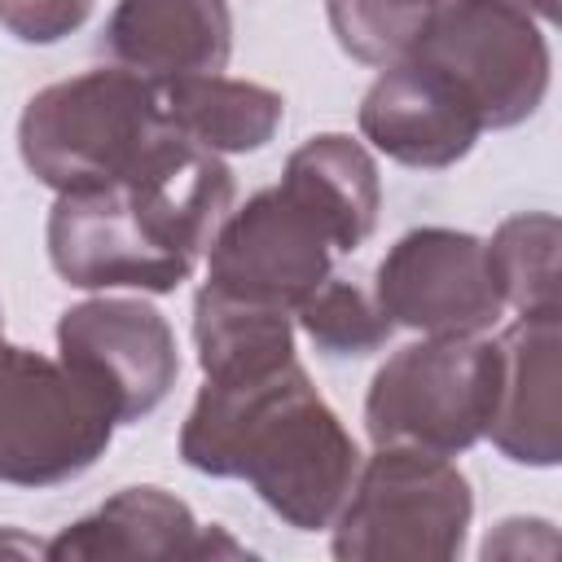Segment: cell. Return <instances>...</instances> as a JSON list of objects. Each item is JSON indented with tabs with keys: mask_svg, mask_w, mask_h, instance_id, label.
Listing matches in <instances>:
<instances>
[{
	"mask_svg": "<svg viewBox=\"0 0 562 562\" xmlns=\"http://www.w3.org/2000/svg\"><path fill=\"white\" fill-rule=\"evenodd\" d=\"M167 127L158 83L123 66H97L26 101L18 154L53 193H79L127 176Z\"/></svg>",
	"mask_w": 562,
	"mask_h": 562,
	"instance_id": "3",
	"label": "cell"
},
{
	"mask_svg": "<svg viewBox=\"0 0 562 562\" xmlns=\"http://www.w3.org/2000/svg\"><path fill=\"white\" fill-rule=\"evenodd\" d=\"M158 92H162V114L171 132H180L184 140L211 154L263 149L285 119V97L255 79L193 75V79L162 83Z\"/></svg>",
	"mask_w": 562,
	"mask_h": 562,
	"instance_id": "16",
	"label": "cell"
},
{
	"mask_svg": "<svg viewBox=\"0 0 562 562\" xmlns=\"http://www.w3.org/2000/svg\"><path fill=\"white\" fill-rule=\"evenodd\" d=\"M193 347L202 378H250L281 369L294 356V312L202 285L193 299Z\"/></svg>",
	"mask_w": 562,
	"mask_h": 562,
	"instance_id": "17",
	"label": "cell"
},
{
	"mask_svg": "<svg viewBox=\"0 0 562 562\" xmlns=\"http://www.w3.org/2000/svg\"><path fill=\"white\" fill-rule=\"evenodd\" d=\"M119 413L110 395L61 356L0 338V483L57 487L92 470Z\"/></svg>",
	"mask_w": 562,
	"mask_h": 562,
	"instance_id": "6",
	"label": "cell"
},
{
	"mask_svg": "<svg viewBox=\"0 0 562 562\" xmlns=\"http://www.w3.org/2000/svg\"><path fill=\"white\" fill-rule=\"evenodd\" d=\"M180 457L198 474L246 479L294 531L329 527L360 470L351 430L299 360L250 378H206L180 426Z\"/></svg>",
	"mask_w": 562,
	"mask_h": 562,
	"instance_id": "2",
	"label": "cell"
},
{
	"mask_svg": "<svg viewBox=\"0 0 562 562\" xmlns=\"http://www.w3.org/2000/svg\"><path fill=\"white\" fill-rule=\"evenodd\" d=\"M448 79L479 114L483 132L527 123L549 92V40L514 0H439L404 53Z\"/></svg>",
	"mask_w": 562,
	"mask_h": 562,
	"instance_id": "7",
	"label": "cell"
},
{
	"mask_svg": "<svg viewBox=\"0 0 562 562\" xmlns=\"http://www.w3.org/2000/svg\"><path fill=\"white\" fill-rule=\"evenodd\" d=\"M294 321L325 356H369L386 347L395 329L373 294H364L356 281L334 272L294 307Z\"/></svg>",
	"mask_w": 562,
	"mask_h": 562,
	"instance_id": "19",
	"label": "cell"
},
{
	"mask_svg": "<svg viewBox=\"0 0 562 562\" xmlns=\"http://www.w3.org/2000/svg\"><path fill=\"white\" fill-rule=\"evenodd\" d=\"M470 518V479L448 457L417 448H378L369 461H360L351 492L329 522V549L342 562H448L465 549Z\"/></svg>",
	"mask_w": 562,
	"mask_h": 562,
	"instance_id": "5",
	"label": "cell"
},
{
	"mask_svg": "<svg viewBox=\"0 0 562 562\" xmlns=\"http://www.w3.org/2000/svg\"><path fill=\"white\" fill-rule=\"evenodd\" d=\"M92 0H0V26L22 44H57L79 31Z\"/></svg>",
	"mask_w": 562,
	"mask_h": 562,
	"instance_id": "21",
	"label": "cell"
},
{
	"mask_svg": "<svg viewBox=\"0 0 562 562\" xmlns=\"http://www.w3.org/2000/svg\"><path fill=\"white\" fill-rule=\"evenodd\" d=\"M558 241H562V228H558V215H549V211L509 215V220H501L492 241H483L492 281L501 290V303L514 307L518 316L562 312Z\"/></svg>",
	"mask_w": 562,
	"mask_h": 562,
	"instance_id": "18",
	"label": "cell"
},
{
	"mask_svg": "<svg viewBox=\"0 0 562 562\" xmlns=\"http://www.w3.org/2000/svg\"><path fill=\"white\" fill-rule=\"evenodd\" d=\"M101 48L149 83L220 75L233 53L228 0H119Z\"/></svg>",
	"mask_w": 562,
	"mask_h": 562,
	"instance_id": "14",
	"label": "cell"
},
{
	"mask_svg": "<svg viewBox=\"0 0 562 562\" xmlns=\"http://www.w3.org/2000/svg\"><path fill=\"white\" fill-rule=\"evenodd\" d=\"M57 356L110 395L119 426L154 413L180 378V351L167 316L145 299L123 294L66 307L57 321Z\"/></svg>",
	"mask_w": 562,
	"mask_h": 562,
	"instance_id": "10",
	"label": "cell"
},
{
	"mask_svg": "<svg viewBox=\"0 0 562 562\" xmlns=\"http://www.w3.org/2000/svg\"><path fill=\"white\" fill-rule=\"evenodd\" d=\"M373 299L391 325L417 334H487L505 303L483 237L461 228H408L378 263Z\"/></svg>",
	"mask_w": 562,
	"mask_h": 562,
	"instance_id": "8",
	"label": "cell"
},
{
	"mask_svg": "<svg viewBox=\"0 0 562 562\" xmlns=\"http://www.w3.org/2000/svg\"><path fill=\"white\" fill-rule=\"evenodd\" d=\"M0 338H4V334H0Z\"/></svg>",
	"mask_w": 562,
	"mask_h": 562,
	"instance_id": "23",
	"label": "cell"
},
{
	"mask_svg": "<svg viewBox=\"0 0 562 562\" xmlns=\"http://www.w3.org/2000/svg\"><path fill=\"white\" fill-rule=\"evenodd\" d=\"M228 211L233 171L224 158L167 127L127 176L57 193L48 259L79 290L167 294L189 281Z\"/></svg>",
	"mask_w": 562,
	"mask_h": 562,
	"instance_id": "1",
	"label": "cell"
},
{
	"mask_svg": "<svg viewBox=\"0 0 562 562\" xmlns=\"http://www.w3.org/2000/svg\"><path fill=\"white\" fill-rule=\"evenodd\" d=\"M48 558H241L246 549L220 527H202L193 509L162 487H119L79 522L61 527L48 544Z\"/></svg>",
	"mask_w": 562,
	"mask_h": 562,
	"instance_id": "13",
	"label": "cell"
},
{
	"mask_svg": "<svg viewBox=\"0 0 562 562\" xmlns=\"http://www.w3.org/2000/svg\"><path fill=\"white\" fill-rule=\"evenodd\" d=\"M501 378L487 435L514 465H558L562 461V312L518 316L496 338Z\"/></svg>",
	"mask_w": 562,
	"mask_h": 562,
	"instance_id": "12",
	"label": "cell"
},
{
	"mask_svg": "<svg viewBox=\"0 0 562 562\" xmlns=\"http://www.w3.org/2000/svg\"><path fill=\"white\" fill-rule=\"evenodd\" d=\"M514 4H522L540 22H558V0H514Z\"/></svg>",
	"mask_w": 562,
	"mask_h": 562,
	"instance_id": "22",
	"label": "cell"
},
{
	"mask_svg": "<svg viewBox=\"0 0 562 562\" xmlns=\"http://www.w3.org/2000/svg\"><path fill=\"white\" fill-rule=\"evenodd\" d=\"M501 356L483 334H426L373 373L364 430L373 448L461 457L487 435Z\"/></svg>",
	"mask_w": 562,
	"mask_h": 562,
	"instance_id": "4",
	"label": "cell"
},
{
	"mask_svg": "<svg viewBox=\"0 0 562 562\" xmlns=\"http://www.w3.org/2000/svg\"><path fill=\"white\" fill-rule=\"evenodd\" d=\"M435 9L439 0H325V18L338 48L378 70L413 48Z\"/></svg>",
	"mask_w": 562,
	"mask_h": 562,
	"instance_id": "20",
	"label": "cell"
},
{
	"mask_svg": "<svg viewBox=\"0 0 562 562\" xmlns=\"http://www.w3.org/2000/svg\"><path fill=\"white\" fill-rule=\"evenodd\" d=\"M334 241L281 189H259L224 215L206 246V285L294 312L329 272Z\"/></svg>",
	"mask_w": 562,
	"mask_h": 562,
	"instance_id": "9",
	"label": "cell"
},
{
	"mask_svg": "<svg viewBox=\"0 0 562 562\" xmlns=\"http://www.w3.org/2000/svg\"><path fill=\"white\" fill-rule=\"evenodd\" d=\"M356 123L378 154L430 171L461 162L483 136L474 105L448 79H439L413 57L382 66V75L369 83L360 101Z\"/></svg>",
	"mask_w": 562,
	"mask_h": 562,
	"instance_id": "11",
	"label": "cell"
},
{
	"mask_svg": "<svg viewBox=\"0 0 562 562\" xmlns=\"http://www.w3.org/2000/svg\"><path fill=\"white\" fill-rule=\"evenodd\" d=\"M281 189L325 228L338 255L369 241L382 206V180L373 154L347 132H321L303 140L281 171Z\"/></svg>",
	"mask_w": 562,
	"mask_h": 562,
	"instance_id": "15",
	"label": "cell"
}]
</instances>
